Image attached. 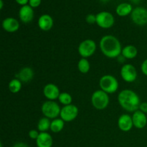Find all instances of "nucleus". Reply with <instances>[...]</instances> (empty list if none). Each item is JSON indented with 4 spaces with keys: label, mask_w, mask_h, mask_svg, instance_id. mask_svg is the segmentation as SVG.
Here are the masks:
<instances>
[{
    "label": "nucleus",
    "mask_w": 147,
    "mask_h": 147,
    "mask_svg": "<svg viewBox=\"0 0 147 147\" xmlns=\"http://www.w3.org/2000/svg\"><path fill=\"white\" fill-rule=\"evenodd\" d=\"M132 121L135 128L139 129H144L147 124V116L146 113L139 109L134 112L132 115Z\"/></svg>",
    "instance_id": "nucleus-12"
},
{
    "label": "nucleus",
    "mask_w": 147,
    "mask_h": 147,
    "mask_svg": "<svg viewBox=\"0 0 147 147\" xmlns=\"http://www.w3.org/2000/svg\"><path fill=\"white\" fill-rule=\"evenodd\" d=\"M141 70H142V73L144 76H147V59L144 60L143 63H142V65H141Z\"/></svg>",
    "instance_id": "nucleus-29"
},
{
    "label": "nucleus",
    "mask_w": 147,
    "mask_h": 147,
    "mask_svg": "<svg viewBox=\"0 0 147 147\" xmlns=\"http://www.w3.org/2000/svg\"><path fill=\"white\" fill-rule=\"evenodd\" d=\"M101 1H104V2H106V1H107L108 0H101Z\"/></svg>",
    "instance_id": "nucleus-34"
},
{
    "label": "nucleus",
    "mask_w": 147,
    "mask_h": 147,
    "mask_svg": "<svg viewBox=\"0 0 147 147\" xmlns=\"http://www.w3.org/2000/svg\"><path fill=\"white\" fill-rule=\"evenodd\" d=\"M58 100L63 106H67V105L72 104L73 98H72L71 95L69 94L68 93L63 92V93H60L58 98Z\"/></svg>",
    "instance_id": "nucleus-25"
},
{
    "label": "nucleus",
    "mask_w": 147,
    "mask_h": 147,
    "mask_svg": "<svg viewBox=\"0 0 147 147\" xmlns=\"http://www.w3.org/2000/svg\"><path fill=\"white\" fill-rule=\"evenodd\" d=\"M100 90H103L108 94H112L117 91L119 89V81L111 75H104L102 76L99 81Z\"/></svg>",
    "instance_id": "nucleus-3"
},
{
    "label": "nucleus",
    "mask_w": 147,
    "mask_h": 147,
    "mask_svg": "<svg viewBox=\"0 0 147 147\" xmlns=\"http://www.w3.org/2000/svg\"><path fill=\"white\" fill-rule=\"evenodd\" d=\"M78 108L73 104L64 106L60 111V119L65 122H70L74 121L78 115Z\"/></svg>",
    "instance_id": "nucleus-9"
},
{
    "label": "nucleus",
    "mask_w": 147,
    "mask_h": 147,
    "mask_svg": "<svg viewBox=\"0 0 147 147\" xmlns=\"http://www.w3.org/2000/svg\"><path fill=\"white\" fill-rule=\"evenodd\" d=\"M65 126V121L62 119H55L51 121L50 130L53 133H59L63 129Z\"/></svg>",
    "instance_id": "nucleus-21"
},
{
    "label": "nucleus",
    "mask_w": 147,
    "mask_h": 147,
    "mask_svg": "<svg viewBox=\"0 0 147 147\" xmlns=\"http://www.w3.org/2000/svg\"><path fill=\"white\" fill-rule=\"evenodd\" d=\"M12 147H29V146L24 142H17L14 144Z\"/></svg>",
    "instance_id": "nucleus-31"
},
{
    "label": "nucleus",
    "mask_w": 147,
    "mask_h": 147,
    "mask_svg": "<svg viewBox=\"0 0 147 147\" xmlns=\"http://www.w3.org/2000/svg\"><path fill=\"white\" fill-rule=\"evenodd\" d=\"M110 101L109 94L102 90L93 92L91 96V103L97 110H104L108 107Z\"/></svg>",
    "instance_id": "nucleus-4"
},
{
    "label": "nucleus",
    "mask_w": 147,
    "mask_h": 147,
    "mask_svg": "<svg viewBox=\"0 0 147 147\" xmlns=\"http://www.w3.org/2000/svg\"><path fill=\"white\" fill-rule=\"evenodd\" d=\"M2 27L7 32H15L20 28V22L14 17H7L3 20Z\"/></svg>",
    "instance_id": "nucleus-16"
},
{
    "label": "nucleus",
    "mask_w": 147,
    "mask_h": 147,
    "mask_svg": "<svg viewBox=\"0 0 147 147\" xmlns=\"http://www.w3.org/2000/svg\"><path fill=\"white\" fill-rule=\"evenodd\" d=\"M90 68V65L88 59L82 57L78 63V69L79 71L83 74H86L87 73H88Z\"/></svg>",
    "instance_id": "nucleus-24"
},
{
    "label": "nucleus",
    "mask_w": 147,
    "mask_h": 147,
    "mask_svg": "<svg viewBox=\"0 0 147 147\" xmlns=\"http://www.w3.org/2000/svg\"><path fill=\"white\" fill-rule=\"evenodd\" d=\"M139 110L142 111L144 113H147V102L141 103L140 106H139Z\"/></svg>",
    "instance_id": "nucleus-30"
},
{
    "label": "nucleus",
    "mask_w": 147,
    "mask_h": 147,
    "mask_svg": "<svg viewBox=\"0 0 147 147\" xmlns=\"http://www.w3.org/2000/svg\"><path fill=\"white\" fill-rule=\"evenodd\" d=\"M131 19L136 25H146L147 24V9L142 7H136L131 14Z\"/></svg>",
    "instance_id": "nucleus-8"
},
{
    "label": "nucleus",
    "mask_w": 147,
    "mask_h": 147,
    "mask_svg": "<svg viewBox=\"0 0 147 147\" xmlns=\"http://www.w3.org/2000/svg\"><path fill=\"white\" fill-rule=\"evenodd\" d=\"M138 55V50L134 45H129L122 49L121 55L125 57V59L131 60L135 58Z\"/></svg>",
    "instance_id": "nucleus-20"
},
{
    "label": "nucleus",
    "mask_w": 147,
    "mask_h": 147,
    "mask_svg": "<svg viewBox=\"0 0 147 147\" xmlns=\"http://www.w3.org/2000/svg\"><path fill=\"white\" fill-rule=\"evenodd\" d=\"M50 125H51L50 119L43 117L39 120L37 123V130L40 132H46L47 130L50 129Z\"/></svg>",
    "instance_id": "nucleus-22"
},
{
    "label": "nucleus",
    "mask_w": 147,
    "mask_h": 147,
    "mask_svg": "<svg viewBox=\"0 0 147 147\" xmlns=\"http://www.w3.org/2000/svg\"><path fill=\"white\" fill-rule=\"evenodd\" d=\"M43 94L48 100H55L58 99L60 94V89L55 84L48 83L43 88Z\"/></svg>",
    "instance_id": "nucleus-11"
},
{
    "label": "nucleus",
    "mask_w": 147,
    "mask_h": 147,
    "mask_svg": "<svg viewBox=\"0 0 147 147\" xmlns=\"http://www.w3.org/2000/svg\"><path fill=\"white\" fill-rule=\"evenodd\" d=\"M146 7H147V2H146Z\"/></svg>",
    "instance_id": "nucleus-35"
},
{
    "label": "nucleus",
    "mask_w": 147,
    "mask_h": 147,
    "mask_svg": "<svg viewBox=\"0 0 147 147\" xmlns=\"http://www.w3.org/2000/svg\"><path fill=\"white\" fill-rule=\"evenodd\" d=\"M96 47L97 46L94 40L88 39V40H83L80 43L78 51L82 57L88 58L94 54L96 50Z\"/></svg>",
    "instance_id": "nucleus-6"
},
{
    "label": "nucleus",
    "mask_w": 147,
    "mask_h": 147,
    "mask_svg": "<svg viewBox=\"0 0 147 147\" xmlns=\"http://www.w3.org/2000/svg\"><path fill=\"white\" fill-rule=\"evenodd\" d=\"M41 111L45 117L53 120L60 116L61 109L57 103L54 100H47L42 103Z\"/></svg>",
    "instance_id": "nucleus-5"
},
{
    "label": "nucleus",
    "mask_w": 147,
    "mask_h": 147,
    "mask_svg": "<svg viewBox=\"0 0 147 147\" xmlns=\"http://www.w3.org/2000/svg\"><path fill=\"white\" fill-rule=\"evenodd\" d=\"M42 0H29V5L32 8H37L41 4Z\"/></svg>",
    "instance_id": "nucleus-28"
},
{
    "label": "nucleus",
    "mask_w": 147,
    "mask_h": 147,
    "mask_svg": "<svg viewBox=\"0 0 147 147\" xmlns=\"http://www.w3.org/2000/svg\"><path fill=\"white\" fill-rule=\"evenodd\" d=\"M22 83L18 78H14L9 83V90L12 93H17L20 91Z\"/></svg>",
    "instance_id": "nucleus-23"
},
{
    "label": "nucleus",
    "mask_w": 147,
    "mask_h": 147,
    "mask_svg": "<svg viewBox=\"0 0 147 147\" xmlns=\"http://www.w3.org/2000/svg\"><path fill=\"white\" fill-rule=\"evenodd\" d=\"M34 10L29 4L22 6L19 11V17L23 23H30L34 19Z\"/></svg>",
    "instance_id": "nucleus-13"
},
{
    "label": "nucleus",
    "mask_w": 147,
    "mask_h": 147,
    "mask_svg": "<svg viewBox=\"0 0 147 147\" xmlns=\"http://www.w3.org/2000/svg\"><path fill=\"white\" fill-rule=\"evenodd\" d=\"M133 9H134L131 4L129 3L123 2L121 3L116 7V12L120 17H126V16L131 14Z\"/></svg>",
    "instance_id": "nucleus-19"
},
{
    "label": "nucleus",
    "mask_w": 147,
    "mask_h": 147,
    "mask_svg": "<svg viewBox=\"0 0 147 147\" xmlns=\"http://www.w3.org/2000/svg\"><path fill=\"white\" fill-rule=\"evenodd\" d=\"M34 76V70L32 68L29 67H25L22 68L17 73L16 77L18 78L22 83H28L31 81Z\"/></svg>",
    "instance_id": "nucleus-18"
},
{
    "label": "nucleus",
    "mask_w": 147,
    "mask_h": 147,
    "mask_svg": "<svg viewBox=\"0 0 147 147\" xmlns=\"http://www.w3.org/2000/svg\"><path fill=\"white\" fill-rule=\"evenodd\" d=\"M119 105L128 112H135L139 110L141 101L136 92L130 89L121 90L118 96Z\"/></svg>",
    "instance_id": "nucleus-2"
},
{
    "label": "nucleus",
    "mask_w": 147,
    "mask_h": 147,
    "mask_svg": "<svg viewBox=\"0 0 147 147\" xmlns=\"http://www.w3.org/2000/svg\"><path fill=\"white\" fill-rule=\"evenodd\" d=\"M115 18L109 11H103L96 14V24L103 29H109L114 25Z\"/></svg>",
    "instance_id": "nucleus-7"
},
{
    "label": "nucleus",
    "mask_w": 147,
    "mask_h": 147,
    "mask_svg": "<svg viewBox=\"0 0 147 147\" xmlns=\"http://www.w3.org/2000/svg\"><path fill=\"white\" fill-rule=\"evenodd\" d=\"M15 1L18 4L21 5L22 7L24 5H27V4L29 3V0H15Z\"/></svg>",
    "instance_id": "nucleus-32"
},
{
    "label": "nucleus",
    "mask_w": 147,
    "mask_h": 147,
    "mask_svg": "<svg viewBox=\"0 0 147 147\" xmlns=\"http://www.w3.org/2000/svg\"><path fill=\"white\" fill-rule=\"evenodd\" d=\"M40 132H39L38 130H35V129H32L29 131V136L31 139L33 140H37V139L38 138L39 135H40Z\"/></svg>",
    "instance_id": "nucleus-26"
},
{
    "label": "nucleus",
    "mask_w": 147,
    "mask_h": 147,
    "mask_svg": "<svg viewBox=\"0 0 147 147\" xmlns=\"http://www.w3.org/2000/svg\"><path fill=\"white\" fill-rule=\"evenodd\" d=\"M118 126L122 131L127 132L131 130L134 126L132 116L129 114L121 115L118 120Z\"/></svg>",
    "instance_id": "nucleus-14"
},
{
    "label": "nucleus",
    "mask_w": 147,
    "mask_h": 147,
    "mask_svg": "<svg viewBox=\"0 0 147 147\" xmlns=\"http://www.w3.org/2000/svg\"><path fill=\"white\" fill-rule=\"evenodd\" d=\"M3 6H4V1H3V0H0V9H3Z\"/></svg>",
    "instance_id": "nucleus-33"
},
{
    "label": "nucleus",
    "mask_w": 147,
    "mask_h": 147,
    "mask_svg": "<svg viewBox=\"0 0 147 147\" xmlns=\"http://www.w3.org/2000/svg\"><path fill=\"white\" fill-rule=\"evenodd\" d=\"M37 24H38V27H40V30H43V31H49L53 28L54 22H53V19L51 16L45 14L39 17Z\"/></svg>",
    "instance_id": "nucleus-15"
},
{
    "label": "nucleus",
    "mask_w": 147,
    "mask_h": 147,
    "mask_svg": "<svg viewBox=\"0 0 147 147\" xmlns=\"http://www.w3.org/2000/svg\"><path fill=\"white\" fill-rule=\"evenodd\" d=\"M86 20L88 24H94L96 23V15L93 14H89L86 16Z\"/></svg>",
    "instance_id": "nucleus-27"
},
{
    "label": "nucleus",
    "mask_w": 147,
    "mask_h": 147,
    "mask_svg": "<svg viewBox=\"0 0 147 147\" xmlns=\"http://www.w3.org/2000/svg\"><path fill=\"white\" fill-rule=\"evenodd\" d=\"M100 51L109 58H117L121 55L122 46L119 39L113 35H105L99 43Z\"/></svg>",
    "instance_id": "nucleus-1"
},
{
    "label": "nucleus",
    "mask_w": 147,
    "mask_h": 147,
    "mask_svg": "<svg viewBox=\"0 0 147 147\" xmlns=\"http://www.w3.org/2000/svg\"><path fill=\"white\" fill-rule=\"evenodd\" d=\"M36 144L37 147H52L53 144V137L47 132H40L36 140Z\"/></svg>",
    "instance_id": "nucleus-17"
},
{
    "label": "nucleus",
    "mask_w": 147,
    "mask_h": 147,
    "mask_svg": "<svg viewBox=\"0 0 147 147\" xmlns=\"http://www.w3.org/2000/svg\"><path fill=\"white\" fill-rule=\"evenodd\" d=\"M121 76L126 83H133L138 77L137 70L131 64H125L121 69Z\"/></svg>",
    "instance_id": "nucleus-10"
}]
</instances>
